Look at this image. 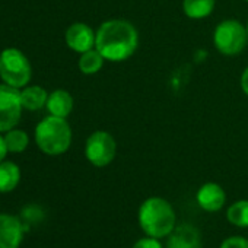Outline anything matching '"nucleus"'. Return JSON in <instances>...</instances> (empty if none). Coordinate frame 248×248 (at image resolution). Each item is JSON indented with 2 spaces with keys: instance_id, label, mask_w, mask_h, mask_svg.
<instances>
[{
  "instance_id": "obj_1",
  "label": "nucleus",
  "mask_w": 248,
  "mask_h": 248,
  "mask_svg": "<svg viewBox=\"0 0 248 248\" xmlns=\"http://www.w3.org/2000/svg\"><path fill=\"white\" fill-rule=\"evenodd\" d=\"M139 47V32L126 19H109L96 31L95 48L105 60L117 63L130 59Z\"/></svg>"
},
{
  "instance_id": "obj_2",
  "label": "nucleus",
  "mask_w": 248,
  "mask_h": 248,
  "mask_svg": "<svg viewBox=\"0 0 248 248\" xmlns=\"http://www.w3.org/2000/svg\"><path fill=\"white\" fill-rule=\"evenodd\" d=\"M177 223L174 207L162 197H149L139 207V225L148 236H168Z\"/></svg>"
},
{
  "instance_id": "obj_3",
  "label": "nucleus",
  "mask_w": 248,
  "mask_h": 248,
  "mask_svg": "<svg viewBox=\"0 0 248 248\" xmlns=\"http://www.w3.org/2000/svg\"><path fill=\"white\" fill-rule=\"evenodd\" d=\"M35 142L47 155H62L72 143V129L66 118L48 115L38 123L35 129Z\"/></svg>"
},
{
  "instance_id": "obj_4",
  "label": "nucleus",
  "mask_w": 248,
  "mask_h": 248,
  "mask_svg": "<svg viewBox=\"0 0 248 248\" xmlns=\"http://www.w3.org/2000/svg\"><path fill=\"white\" fill-rule=\"evenodd\" d=\"M32 69L28 59L16 48H6L0 54V78L16 89L27 86L31 80Z\"/></svg>"
},
{
  "instance_id": "obj_5",
  "label": "nucleus",
  "mask_w": 248,
  "mask_h": 248,
  "mask_svg": "<svg viewBox=\"0 0 248 248\" xmlns=\"http://www.w3.org/2000/svg\"><path fill=\"white\" fill-rule=\"evenodd\" d=\"M248 41L247 28L235 19H226L216 25L213 32V44L223 56H236L242 53Z\"/></svg>"
},
{
  "instance_id": "obj_6",
  "label": "nucleus",
  "mask_w": 248,
  "mask_h": 248,
  "mask_svg": "<svg viewBox=\"0 0 248 248\" xmlns=\"http://www.w3.org/2000/svg\"><path fill=\"white\" fill-rule=\"evenodd\" d=\"M117 154L115 139L104 130L93 132L85 143V156L86 159L98 168L109 165Z\"/></svg>"
},
{
  "instance_id": "obj_7",
  "label": "nucleus",
  "mask_w": 248,
  "mask_h": 248,
  "mask_svg": "<svg viewBox=\"0 0 248 248\" xmlns=\"http://www.w3.org/2000/svg\"><path fill=\"white\" fill-rule=\"evenodd\" d=\"M21 92L9 85H0V133L15 129L22 114Z\"/></svg>"
},
{
  "instance_id": "obj_8",
  "label": "nucleus",
  "mask_w": 248,
  "mask_h": 248,
  "mask_svg": "<svg viewBox=\"0 0 248 248\" xmlns=\"http://www.w3.org/2000/svg\"><path fill=\"white\" fill-rule=\"evenodd\" d=\"M95 41L96 32H93V30L83 22L72 24L66 31V44L70 50L76 53L82 54L92 50L95 47Z\"/></svg>"
},
{
  "instance_id": "obj_9",
  "label": "nucleus",
  "mask_w": 248,
  "mask_h": 248,
  "mask_svg": "<svg viewBox=\"0 0 248 248\" xmlns=\"http://www.w3.org/2000/svg\"><path fill=\"white\" fill-rule=\"evenodd\" d=\"M22 225L16 216L0 215V248H19Z\"/></svg>"
},
{
  "instance_id": "obj_10",
  "label": "nucleus",
  "mask_w": 248,
  "mask_h": 248,
  "mask_svg": "<svg viewBox=\"0 0 248 248\" xmlns=\"http://www.w3.org/2000/svg\"><path fill=\"white\" fill-rule=\"evenodd\" d=\"M197 203L206 212H217L226 202L225 190L216 183H206L197 191Z\"/></svg>"
},
{
  "instance_id": "obj_11",
  "label": "nucleus",
  "mask_w": 248,
  "mask_h": 248,
  "mask_svg": "<svg viewBox=\"0 0 248 248\" xmlns=\"http://www.w3.org/2000/svg\"><path fill=\"white\" fill-rule=\"evenodd\" d=\"M167 248H202L200 233L191 225H180L170 233Z\"/></svg>"
},
{
  "instance_id": "obj_12",
  "label": "nucleus",
  "mask_w": 248,
  "mask_h": 248,
  "mask_svg": "<svg viewBox=\"0 0 248 248\" xmlns=\"http://www.w3.org/2000/svg\"><path fill=\"white\" fill-rule=\"evenodd\" d=\"M46 107H47L50 115L66 118L73 109V98L67 91L57 89V91H54V92H51L48 95Z\"/></svg>"
},
{
  "instance_id": "obj_13",
  "label": "nucleus",
  "mask_w": 248,
  "mask_h": 248,
  "mask_svg": "<svg viewBox=\"0 0 248 248\" xmlns=\"http://www.w3.org/2000/svg\"><path fill=\"white\" fill-rule=\"evenodd\" d=\"M19 167L11 161L0 162V193H9L19 184Z\"/></svg>"
},
{
  "instance_id": "obj_14",
  "label": "nucleus",
  "mask_w": 248,
  "mask_h": 248,
  "mask_svg": "<svg viewBox=\"0 0 248 248\" xmlns=\"http://www.w3.org/2000/svg\"><path fill=\"white\" fill-rule=\"evenodd\" d=\"M48 93L41 86H28L21 92V102L25 109L38 111L47 105Z\"/></svg>"
},
{
  "instance_id": "obj_15",
  "label": "nucleus",
  "mask_w": 248,
  "mask_h": 248,
  "mask_svg": "<svg viewBox=\"0 0 248 248\" xmlns=\"http://www.w3.org/2000/svg\"><path fill=\"white\" fill-rule=\"evenodd\" d=\"M215 9V0H183V11L190 19H204Z\"/></svg>"
},
{
  "instance_id": "obj_16",
  "label": "nucleus",
  "mask_w": 248,
  "mask_h": 248,
  "mask_svg": "<svg viewBox=\"0 0 248 248\" xmlns=\"http://www.w3.org/2000/svg\"><path fill=\"white\" fill-rule=\"evenodd\" d=\"M104 62H105L104 56L96 48H92L80 54L79 69L83 75H95L102 69Z\"/></svg>"
},
{
  "instance_id": "obj_17",
  "label": "nucleus",
  "mask_w": 248,
  "mask_h": 248,
  "mask_svg": "<svg viewBox=\"0 0 248 248\" xmlns=\"http://www.w3.org/2000/svg\"><path fill=\"white\" fill-rule=\"evenodd\" d=\"M228 220L239 228H248V200H239L229 206L226 212Z\"/></svg>"
},
{
  "instance_id": "obj_18",
  "label": "nucleus",
  "mask_w": 248,
  "mask_h": 248,
  "mask_svg": "<svg viewBox=\"0 0 248 248\" xmlns=\"http://www.w3.org/2000/svg\"><path fill=\"white\" fill-rule=\"evenodd\" d=\"M5 142H6V146H8V151L12 152V154H19V152H24L28 146V135L22 130H9L6 132V136H5Z\"/></svg>"
},
{
  "instance_id": "obj_19",
  "label": "nucleus",
  "mask_w": 248,
  "mask_h": 248,
  "mask_svg": "<svg viewBox=\"0 0 248 248\" xmlns=\"http://www.w3.org/2000/svg\"><path fill=\"white\" fill-rule=\"evenodd\" d=\"M219 248H248V239L244 236H229L220 244Z\"/></svg>"
},
{
  "instance_id": "obj_20",
  "label": "nucleus",
  "mask_w": 248,
  "mask_h": 248,
  "mask_svg": "<svg viewBox=\"0 0 248 248\" xmlns=\"http://www.w3.org/2000/svg\"><path fill=\"white\" fill-rule=\"evenodd\" d=\"M133 248H164L162 244L158 241V238L154 236H146L135 242Z\"/></svg>"
},
{
  "instance_id": "obj_21",
  "label": "nucleus",
  "mask_w": 248,
  "mask_h": 248,
  "mask_svg": "<svg viewBox=\"0 0 248 248\" xmlns=\"http://www.w3.org/2000/svg\"><path fill=\"white\" fill-rule=\"evenodd\" d=\"M241 89L248 96V67H245V70L241 75Z\"/></svg>"
},
{
  "instance_id": "obj_22",
  "label": "nucleus",
  "mask_w": 248,
  "mask_h": 248,
  "mask_svg": "<svg viewBox=\"0 0 248 248\" xmlns=\"http://www.w3.org/2000/svg\"><path fill=\"white\" fill-rule=\"evenodd\" d=\"M8 146H6V142H5V138L0 136V162H3L6 154H8Z\"/></svg>"
},
{
  "instance_id": "obj_23",
  "label": "nucleus",
  "mask_w": 248,
  "mask_h": 248,
  "mask_svg": "<svg viewBox=\"0 0 248 248\" xmlns=\"http://www.w3.org/2000/svg\"><path fill=\"white\" fill-rule=\"evenodd\" d=\"M247 31H248V25H247Z\"/></svg>"
},
{
  "instance_id": "obj_24",
  "label": "nucleus",
  "mask_w": 248,
  "mask_h": 248,
  "mask_svg": "<svg viewBox=\"0 0 248 248\" xmlns=\"http://www.w3.org/2000/svg\"><path fill=\"white\" fill-rule=\"evenodd\" d=\"M245 2H248V0H245Z\"/></svg>"
}]
</instances>
